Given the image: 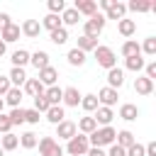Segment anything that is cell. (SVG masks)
<instances>
[{"label": "cell", "mask_w": 156, "mask_h": 156, "mask_svg": "<svg viewBox=\"0 0 156 156\" xmlns=\"http://www.w3.org/2000/svg\"><path fill=\"white\" fill-rule=\"evenodd\" d=\"M29 63L37 68V71H41V68H46V66H51L49 63V54L44 51V49H39V51H34V54H29Z\"/></svg>", "instance_id": "cell-15"}, {"label": "cell", "mask_w": 156, "mask_h": 156, "mask_svg": "<svg viewBox=\"0 0 156 156\" xmlns=\"http://www.w3.org/2000/svg\"><path fill=\"white\" fill-rule=\"evenodd\" d=\"M141 54V46L136 44V39H127L124 44H122V56L124 58H129V56H139Z\"/></svg>", "instance_id": "cell-30"}, {"label": "cell", "mask_w": 156, "mask_h": 156, "mask_svg": "<svg viewBox=\"0 0 156 156\" xmlns=\"http://www.w3.org/2000/svg\"><path fill=\"white\" fill-rule=\"evenodd\" d=\"M144 66H146V61L141 58V54H139V56H129V58H124V68H127V71L139 73V71H144Z\"/></svg>", "instance_id": "cell-32"}, {"label": "cell", "mask_w": 156, "mask_h": 156, "mask_svg": "<svg viewBox=\"0 0 156 156\" xmlns=\"http://www.w3.org/2000/svg\"><path fill=\"white\" fill-rule=\"evenodd\" d=\"M44 115H46V119H49L51 124H61V122L66 119V110H63L61 105H54V107H49Z\"/></svg>", "instance_id": "cell-19"}, {"label": "cell", "mask_w": 156, "mask_h": 156, "mask_svg": "<svg viewBox=\"0 0 156 156\" xmlns=\"http://www.w3.org/2000/svg\"><path fill=\"white\" fill-rule=\"evenodd\" d=\"M22 95H24V93H22L20 88H10V90L5 93V98H2V100H5V105H10V107H20Z\"/></svg>", "instance_id": "cell-24"}, {"label": "cell", "mask_w": 156, "mask_h": 156, "mask_svg": "<svg viewBox=\"0 0 156 156\" xmlns=\"http://www.w3.org/2000/svg\"><path fill=\"white\" fill-rule=\"evenodd\" d=\"M88 149H90L88 136H85V134H76V136H71V139H68L66 154H68V156H85V154H88Z\"/></svg>", "instance_id": "cell-3"}, {"label": "cell", "mask_w": 156, "mask_h": 156, "mask_svg": "<svg viewBox=\"0 0 156 156\" xmlns=\"http://www.w3.org/2000/svg\"><path fill=\"white\" fill-rule=\"evenodd\" d=\"M95 61H98V66H102V68H107V71L117 66L115 51H112L110 46H100V44H98V49H95Z\"/></svg>", "instance_id": "cell-4"}, {"label": "cell", "mask_w": 156, "mask_h": 156, "mask_svg": "<svg viewBox=\"0 0 156 156\" xmlns=\"http://www.w3.org/2000/svg\"><path fill=\"white\" fill-rule=\"evenodd\" d=\"M27 63H29V51H27V49L12 51V66H15V68H24Z\"/></svg>", "instance_id": "cell-31"}, {"label": "cell", "mask_w": 156, "mask_h": 156, "mask_svg": "<svg viewBox=\"0 0 156 156\" xmlns=\"http://www.w3.org/2000/svg\"><path fill=\"white\" fill-rule=\"evenodd\" d=\"M127 156H144V146L141 144H132L127 149Z\"/></svg>", "instance_id": "cell-47"}, {"label": "cell", "mask_w": 156, "mask_h": 156, "mask_svg": "<svg viewBox=\"0 0 156 156\" xmlns=\"http://www.w3.org/2000/svg\"><path fill=\"white\" fill-rule=\"evenodd\" d=\"M105 15H100V12H95L93 17H88L85 20V24H83V34L85 37H90V39H98L100 34H102V29H105Z\"/></svg>", "instance_id": "cell-2"}, {"label": "cell", "mask_w": 156, "mask_h": 156, "mask_svg": "<svg viewBox=\"0 0 156 156\" xmlns=\"http://www.w3.org/2000/svg\"><path fill=\"white\" fill-rule=\"evenodd\" d=\"M80 107H83L85 112H95L100 105H98V98H95L93 93H88V95H83V98H80Z\"/></svg>", "instance_id": "cell-36"}, {"label": "cell", "mask_w": 156, "mask_h": 156, "mask_svg": "<svg viewBox=\"0 0 156 156\" xmlns=\"http://www.w3.org/2000/svg\"><path fill=\"white\" fill-rule=\"evenodd\" d=\"M2 110H5V100L0 98V112H2Z\"/></svg>", "instance_id": "cell-53"}, {"label": "cell", "mask_w": 156, "mask_h": 156, "mask_svg": "<svg viewBox=\"0 0 156 156\" xmlns=\"http://www.w3.org/2000/svg\"><path fill=\"white\" fill-rule=\"evenodd\" d=\"M112 117H115V112H112V107H98L95 110V124H102V127H110V122H112Z\"/></svg>", "instance_id": "cell-16"}, {"label": "cell", "mask_w": 156, "mask_h": 156, "mask_svg": "<svg viewBox=\"0 0 156 156\" xmlns=\"http://www.w3.org/2000/svg\"><path fill=\"white\" fill-rule=\"evenodd\" d=\"M44 98H46V102L54 107V105H61V98H63V88H58V85H51V88H46L44 90Z\"/></svg>", "instance_id": "cell-18"}, {"label": "cell", "mask_w": 156, "mask_h": 156, "mask_svg": "<svg viewBox=\"0 0 156 156\" xmlns=\"http://www.w3.org/2000/svg\"><path fill=\"white\" fill-rule=\"evenodd\" d=\"M49 107H51V105L46 102V98H44V95H37V98H34V110H37L39 115H41V112H46Z\"/></svg>", "instance_id": "cell-42"}, {"label": "cell", "mask_w": 156, "mask_h": 156, "mask_svg": "<svg viewBox=\"0 0 156 156\" xmlns=\"http://www.w3.org/2000/svg\"><path fill=\"white\" fill-rule=\"evenodd\" d=\"M73 10H76L78 15H85V17H93V15L98 12V2H95V0H76V5H73Z\"/></svg>", "instance_id": "cell-10"}, {"label": "cell", "mask_w": 156, "mask_h": 156, "mask_svg": "<svg viewBox=\"0 0 156 156\" xmlns=\"http://www.w3.org/2000/svg\"><path fill=\"white\" fill-rule=\"evenodd\" d=\"M12 88V83H10V78L7 76H0V98H5V93Z\"/></svg>", "instance_id": "cell-46"}, {"label": "cell", "mask_w": 156, "mask_h": 156, "mask_svg": "<svg viewBox=\"0 0 156 156\" xmlns=\"http://www.w3.org/2000/svg\"><path fill=\"white\" fill-rule=\"evenodd\" d=\"M44 88H51V85H56V80H58V71L54 68V66H46V68H41L39 71V78H37Z\"/></svg>", "instance_id": "cell-7"}, {"label": "cell", "mask_w": 156, "mask_h": 156, "mask_svg": "<svg viewBox=\"0 0 156 156\" xmlns=\"http://www.w3.org/2000/svg\"><path fill=\"white\" fill-rule=\"evenodd\" d=\"M127 10H132V12H149L151 2L149 0H132V2H127Z\"/></svg>", "instance_id": "cell-38"}, {"label": "cell", "mask_w": 156, "mask_h": 156, "mask_svg": "<svg viewBox=\"0 0 156 156\" xmlns=\"http://www.w3.org/2000/svg\"><path fill=\"white\" fill-rule=\"evenodd\" d=\"M78 134V129H76V122H71V119H63L61 124H56V136L58 139H71V136H76Z\"/></svg>", "instance_id": "cell-9"}, {"label": "cell", "mask_w": 156, "mask_h": 156, "mask_svg": "<svg viewBox=\"0 0 156 156\" xmlns=\"http://www.w3.org/2000/svg\"><path fill=\"white\" fill-rule=\"evenodd\" d=\"M17 146H20V136L17 134H12V132L10 134H2V139H0V149L2 151H15Z\"/></svg>", "instance_id": "cell-25"}, {"label": "cell", "mask_w": 156, "mask_h": 156, "mask_svg": "<svg viewBox=\"0 0 156 156\" xmlns=\"http://www.w3.org/2000/svg\"><path fill=\"white\" fill-rule=\"evenodd\" d=\"M10 129H12L10 117H7L5 112H0V134H10Z\"/></svg>", "instance_id": "cell-43"}, {"label": "cell", "mask_w": 156, "mask_h": 156, "mask_svg": "<svg viewBox=\"0 0 156 156\" xmlns=\"http://www.w3.org/2000/svg\"><path fill=\"white\" fill-rule=\"evenodd\" d=\"M20 29H22V34L29 37V39H37V37L41 34V24H39V20H24Z\"/></svg>", "instance_id": "cell-13"}, {"label": "cell", "mask_w": 156, "mask_h": 156, "mask_svg": "<svg viewBox=\"0 0 156 156\" xmlns=\"http://www.w3.org/2000/svg\"><path fill=\"white\" fill-rule=\"evenodd\" d=\"M115 144H117V146H122V149L127 151L132 144H136V139H134V134H132L129 129H122V132H117V136H115Z\"/></svg>", "instance_id": "cell-20"}, {"label": "cell", "mask_w": 156, "mask_h": 156, "mask_svg": "<svg viewBox=\"0 0 156 156\" xmlns=\"http://www.w3.org/2000/svg\"><path fill=\"white\" fill-rule=\"evenodd\" d=\"M20 34H22L20 24H15V22H12L10 27H5V29L0 32V39H2V41H5V46H7V44H12V41H17V39H20Z\"/></svg>", "instance_id": "cell-14"}, {"label": "cell", "mask_w": 156, "mask_h": 156, "mask_svg": "<svg viewBox=\"0 0 156 156\" xmlns=\"http://www.w3.org/2000/svg\"><path fill=\"white\" fill-rule=\"evenodd\" d=\"M7 117H10L12 127H17V124H24V110H22V107H12Z\"/></svg>", "instance_id": "cell-39"}, {"label": "cell", "mask_w": 156, "mask_h": 156, "mask_svg": "<svg viewBox=\"0 0 156 156\" xmlns=\"http://www.w3.org/2000/svg\"><path fill=\"white\" fill-rule=\"evenodd\" d=\"M85 156H105V149H98V146H90Z\"/></svg>", "instance_id": "cell-50"}, {"label": "cell", "mask_w": 156, "mask_h": 156, "mask_svg": "<svg viewBox=\"0 0 156 156\" xmlns=\"http://www.w3.org/2000/svg\"><path fill=\"white\" fill-rule=\"evenodd\" d=\"M66 58H68V63H71V66H83L88 56H85L80 49H71V51L66 54Z\"/></svg>", "instance_id": "cell-35"}, {"label": "cell", "mask_w": 156, "mask_h": 156, "mask_svg": "<svg viewBox=\"0 0 156 156\" xmlns=\"http://www.w3.org/2000/svg\"><path fill=\"white\" fill-rule=\"evenodd\" d=\"M49 37H51V41H54L56 46H63V44L68 41V29H66V27H58V29L49 32Z\"/></svg>", "instance_id": "cell-34"}, {"label": "cell", "mask_w": 156, "mask_h": 156, "mask_svg": "<svg viewBox=\"0 0 156 156\" xmlns=\"http://www.w3.org/2000/svg\"><path fill=\"white\" fill-rule=\"evenodd\" d=\"M124 85V71L122 68H110L107 71V88H112V90H119Z\"/></svg>", "instance_id": "cell-8"}, {"label": "cell", "mask_w": 156, "mask_h": 156, "mask_svg": "<svg viewBox=\"0 0 156 156\" xmlns=\"http://www.w3.org/2000/svg\"><path fill=\"white\" fill-rule=\"evenodd\" d=\"M12 24V20H10V15L7 12H0V32L5 29V27H10Z\"/></svg>", "instance_id": "cell-49"}, {"label": "cell", "mask_w": 156, "mask_h": 156, "mask_svg": "<svg viewBox=\"0 0 156 156\" xmlns=\"http://www.w3.org/2000/svg\"><path fill=\"white\" fill-rule=\"evenodd\" d=\"M98 105H102V107H112V105H117V98H119V93L117 90H112V88H100L98 90Z\"/></svg>", "instance_id": "cell-6"}, {"label": "cell", "mask_w": 156, "mask_h": 156, "mask_svg": "<svg viewBox=\"0 0 156 156\" xmlns=\"http://www.w3.org/2000/svg\"><path fill=\"white\" fill-rule=\"evenodd\" d=\"M44 85L37 80V78H27V83H24V90L22 93H27V95H32V98H37V95H44Z\"/></svg>", "instance_id": "cell-22"}, {"label": "cell", "mask_w": 156, "mask_h": 156, "mask_svg": "<svg viewBox=\"0 0 156 156\" xmlns=\"http://www.w3.org/2000/svg\"><path fill=\"white\" fill-rule=\"evenodd\" d=\"M0 156H5V151H2V149H0Z\"/></svg>", "instance_id": "cell-54"}, {"label": "cell", "mask_w": 156, "mask_h": 156, "mask_svg": "<svg viewBox=\"0 0 156 156\" xmlns=\"http://www.w3.org/2000/svg\"><path fill=\"white\" fill-rule=\"evenodd\" d=\"M0 139H2V134H0Z\"/></svg>", "instance_id": "cell-55"}, {"label": "cell", "mask_w": 156, "mask_h": 156, "mask_svg": "<svg viewBox=\"0 0 156 156\" xmlns=\"http://www.w3.org/2000/svg\"><path fill=\"white\" fill-rule=\"evenodd\" d=\"M76 49H80L83 54H88V51H95V49H98V39H90V37L80 34V37H78V44H76Z\"/></svg>", "instance_id": "cell-29"}, {"label": "cell", "mask_w": 156, "mask_h": 156, "mask_svg": "<svg viewBox=\"0 0 156 156\" xmlns=\"http://www.w3.org/2000/svg\"><path fill=\"white\" fill-rule=\"evenodd\" d=\"M39 24H41V29H49V32H54V29L63 27V24H61V15H51V12H49Z\"/></svg>", "instance_id": "cell-27"}, {"label": "cell", "mask_w": 156, "mask_h": 156, "mask_svg": "<svg viewBox=\"0 0 156 156\" xmlns=\"http://www.w3.org/2000/svg\"><path fill=\"white\" fill-rule=\"evenodd\" d=\"M141 51H144L146 56H154V54H156V37H146V39H144Z\"/></svg>", "instance_id": "cell-40"}, {"label": "cell", "mask_w": 156, "mask_h": 156, "mask_svg": "<svg viewBox=\"0 0 156 156\" xmlns=\"http://www.w3.org/2000/svg\"><path fill=\"white\" fill-rule=\"evenodd\" d=\"M76 129H80V134H93L95 129H98V124H95V119L93 117H80V122L76 124Z\"/></svg>", "instance_id": "cell-33"}, {"label": "cell", "mask_w": 156, "mask_h": 156, "mask_svg": "<svg viewBox=\"0 0 156 156\" xmlns=\"http://www.w3.org/2000/svg\"><path fill=\"white\" fill-rule=\"evenodd\" d=\"M115 136H117V132H115L112 127H100V129H95L93 134H88V144H90V146H98V149L112 146V144H115Z\"/></svg>", "instance_id": "cell-1"}, {"label": "cell", "mask_w": 156, "mask_h": 156, "mask_svg": "<svg viewBox=\"0 0 156 156\" xmlns=\"http://www.w3.org/2000/svg\"><path fill=\"white\" fill-rule=\"evenodd\" d=\"M124 15H127V5L124 2H117V0L105 10V20H117L119 22V20H124Z\"/></svg>", "instance_id": "cell-11"}, {"label": "cell", "mask_w": 156, "mask_h": 156, "mask_svg": "<svg viewBox=\"0 0 156 156\" xmlns=\"http://www.w3.org/2000/svg\"><path fill=\"white\" fill-rule=\"evenodd\" d=\"M117 32H119L122 37H132V34L136 32V22L124 17V20H119V22H117Z\"/></svg>", "instance_id": "cell-28"}, {"label": "cell", "mask_w": 156, "mask_h": 156, "mask_svg": "<svg viewBox=\"0 0 156 156\" xmlns=\"http://www.w3.org/2000/svg\"><path fill=\"white\" fill-rule=\"evenodd\" d=\"M80 98H83V95L78 93V88L71 85V88H63V98H61V102H63L66 107H78V105H80Z\"/></svg>", "instance_id": "cell-12"}, {"label": "cell", "mask_w": 156, "mask_h": 156, "mask_svg": "<svg viewBox=\"0 0 156 156\" xmlns=\"http://www.w3.org/2000/svg\"><path fill=\"white\" fill-rule=\"evenodd\" d=\"M78 20H80V15H78L73 7H66V10L61 12V24H63V27H73V24H78Z\"/></svg>", "instance_id": "cell-26"}, {"label": "cell", "mask_w": 156, "mask_h": 156, "mask_svg": "<svg viewBox=\"0 0 156 156\" xmlns=\"http://www.w3.org/2000/svg\"><path fill=\"white\" fill-rule=\"evenodd\" d=\"M112 2H115V0H100V7H102V10H107Z\"/></svg>", "instance_id": "cell-51"}, {"label": "cell", "mask_w": 156, "mask_h": 156, "mask_svg": "<svg viewBox=\"0 0 156 156\" xmlns=\"http://www.w3.org/2000/svg\"><path fill=\"white\" fill-rule=\"evenodd\" d=\"M144 71H146L144 76H146L149 80H154V78H156V61H146V66H144Z\"/></svg>", "instance_id": "cell-45"}, {"label": "cell", "mask_w": 156, "mask_h": 156, "mask_svg": "<svg viewBox=\"0 0 156 156\" xmlns=\"http://www.w3.org/2000/svg\"><path fill=\"white\" fill-rule=\"evenodd\" d=\"M66 10V2L63 0H49V12L51 15H61Z\"/></svg>", "instance_id": "cell-41"}, {"label": "cell", "mask_w": 156, "mask_h": 156, "mask_svg": "<svg viewBox=\"0 0 156 156\" xmlns=\"http://www.w3.org/2000/svg\"><path fill=\"white\" fill-rule=\"evenodd\" d=\"M134 90H136L139 95H151V93H154V80H149L146 76H139V78L134 80Z\"/></svg>", "instance_id": "cell-17"}, {"label": "cell", "mask_w": 156, "mask_h": 156, "mask_svg": "<svg viewBox=\"0 0 156 156\" xmlns=\"http://www.w3.org/2000/svg\"><path fill=\"white\" fill-rule=\"evenodd\" d=\"M37 141H39V139H37L34 132H24V134H20V146H22V149H34Z\"/></svg>", "instance_id": "cell-37"}, {"label": "cell", "mask_w": 156, "mask_h": 156, "mask_svg": "<svg viewBox=\"0 0 156 156\" xmlns=\"http://www.w3.org/2000/svg\"><path fill=\"white\" fill-rule=\"evenodd\" d=\"M5 49H7V46H5V41H2V39H0V56H2V54H5Z\"/></svg>", "instance_id": "cell-52"}, {"label": "cell", "mask_w": 156, "mask_h": 156, "mask_svg": "<svg viewBox=\"0 0 156 156\" xmlns=\"http://www.w3.org/2000/svg\"><path fill=\"white\" fill-rule=\"evenodd\" d=\"M119 117H122L124 122H134V119L139 117V107L132 105V102H124V105L119 107Z\"/></svg>", "instance_id": "cell-23"}, {"label": "cell", "mask_w": 156, "mask_h": 156, "mask_svg": "<svg viewBox=\"0 0 156 156\" xmlns=\"http://www.w3.org/2000/svg\"><path fill=\"white\" fill-rule=\"evenodd\" d=\"M24 122H29V124H39V112L32 107V110H24Z\"/></svg>", "instance_id": "cell-44"}, {"label": "cell", "mask_w": 156, "mask_h": 156, "mask_svg": "<svg viewBox=\"0 0 156 156\" xmlns=\"http://www.w3.org/2000/svg\"><path fill=\"white\" fill-rule=\"evenodd\" d=\"M37 146H39V154L41 156H63V149L58 146V141L54 136H41L37 141Z\"/></svg>", "instance_id": "cell-5"}, {"label": "cell", "mask_w": 156, "mask_h": 156, "mask_svg": "<svg viewBox=\"0 0 156 156\" xmlns=\"http://www.w3.org/2000/svg\"><path fill=\"white\" fill-rule=\"evenodd\" d=\"M7 78H10V83H12V88H20V85H24L27 83V73H24V68H10V73H7Z\"/></svg>", "instance_id": "cell-21"}, {"label": "cell", "mask_w": 156, "mask_h": 156, "mask_svg": "<svg viewBox=\"0 0 156 156\" xmlns=\"http://www.w3.org/2000/svg\"><path fill=\"white\" fill-rule=\"evenodd\" d=\"M105 156H127V151H124L122 146H117V144H112V146H110V151H107Z\"/></svg>", "instance_id": "cell-48"}]
</instances>
